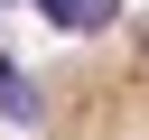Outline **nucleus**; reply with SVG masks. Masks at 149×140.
Wrapping results in <instances>:
<instances>
[{
    "label": "nucleus",
    "mask_w": 149,
    "mask_h": 140,
    "mask_svg": "<svg viewBox=\"0 0 149 140\" xmlns=\"http://www.w3.org/2000/svg\"><path fill=\"white\" fill-rule=\"evenodd\" d=\"M37 140H149V9L47 65Z\"/></svg>",
    "instance_id": "nucleus-1"
}]
</instances>
